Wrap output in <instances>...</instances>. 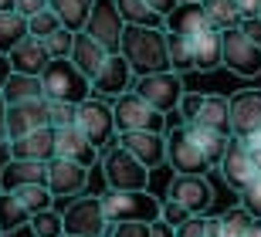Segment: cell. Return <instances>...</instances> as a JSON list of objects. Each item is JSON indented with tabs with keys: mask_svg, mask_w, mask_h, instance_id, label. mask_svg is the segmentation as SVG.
<instances>
[{
	"mask_svg": "<svg viewBox=\"0 0 261 237\" xmlns=\"http://www.w3.org/2000/svg\"><path fill=\"white\" fill-rule=\"evenodd\" d=\"M238 4H241L244 17H258L261 14V0H238Z\"/></svg>",
	"mask_w": 261,
	"mask_h": 237,
	"instance_id": "52",
	"label": "cell"
},
{
	"mask_svg": "<svg viewBox=\"0 0 261 237\" xmlns=\"http://www.w3.org/2000/svg\"><path fill=\"white\" fill-rule=\"evenodd\" d=\"M224 65V31H200L194 38V71H214Z\"/></svg>",
	"mask_w": 261,
	"mask_h": 237,
	"instance_id": "25",
	"label": "cell"
},
{
	"mask_svg": "<svg viewBox=\"0 0 261 237\" xmlns=\"http://www.w3.org/2000/svg\"><path fill=\"white\" fill-rule=\"evenodd\" d=\"M126 28L129 24H126V17L119 14L116 0H95V7H92V14H88V24H85V31L92 34V38H98L112 55H116L119 47H122Z\"/></svg>",
	"mask_w": 261,
	"mask_h": 237,
	"instance_id": "11",
	"label": "cell"
},
{
	"mask_svg": "<svg viewBox=\"0 0 261 237\" xmlns=\"http://www.w3.org/2000/svg\"><path fill=\"white\" fill-rule=\"evenodd\" d=\"M7 58H10V71H24V75H41V71L55 61L51 51H48V44H44L41 38H34V34H28Z\"/></svg>",
	"mask_w": 261,
	"mask_h": 237,
	"instance_id": "23",
	"label": "cell"
},
{
	"mask_svg": "<svg viewBox=\"0 0 261 237\" xmlns=\"http://www.w3.org/2000/svg\"><path fill=\"white\" fill-rule=\"evenodd\" d=\"M244 237H261V220H258V217H254V224H251V227L244 230Z\"/></svg>",
	"mask_w": 261,
	"mask_h": 237,
	"instance_id": "54",
	"label": "cell"
},
{
	"mask_svg": "<svg viewBox=\"0 0 261 237\" xmlns=\"http://www.w3.org/2000/svg\"><path fill=\"white\" fill-rule=\"evenodd\" d=\"M129 85H136V71L126 61L122 51L109 55V61L102 65V71L92 78V92L102 95V98H119L122 92H129Z\"/></svg>",
	"mask_w": 261,
	"mask_h": 237,
	"instance_id": "16",
	"label": "cell"
},
{
	"mask_svg": "<svg viewBox=\"0 0 261 237\" xmlns=\"http://www.w3.org/2000/svg\"><path fill=\"white\" fill-rule=\"evenodd\" d=\"M224 65L241 78L261 75V44H254L241 28L224 31Z\"/></svg>",
	"mask_w": 261,
	"mask_h": 237,
	"instance_id": "10",
	"label": "cell"
},
{
	"mask_svg": "<svg viewBox=\"0 0 261 237\" xmlns=\"http://www.w3.org/2000/svg\"><path fill=\"white\" fill-rule=\"evenodd\" d=\"M0 10H14V0H0Z\"/></svg>",
	"mask_w": 261,
	"mask_h": 237,
	"instance_id": "55",
	"label": "cell"
},
{
	"mask_svg": "<svg viewBox=\"0 0 261 237\" xmlns=\"http://www.w3.org/2000/svg\"><path fill=\"white\" fill-rule=\"evenodd\" d=\"M153 237H176V227L160 217V220H153Z\"/></svg>",
	"mask_w": 261,
	"mask_h": 237,
	"instance_id": "49",
	"label": "cell"
},
{
	"mask_svg": "<svg viewBox=\"0 0 261 237\" xmlns=\"http://www.w3.org/2000/svg\"><path fill=\"white\" fill-rule=\"evenodd\" d=\"M176 237H207V217L203 214H194L190 220H184L176 227Z\"/></svg>",
	"mask_w": 261,
	"mask_h": 237,
	"instance_id": "44",
	"label": "cell"
},
{
	"mask_svg": "<svg viewBox=\"0 0 261 237\" xmlns=\"http://www.w3.org/2000/svg\"><path fill=\"white\" fill-rule=\"evenodd\" d=\"M187 129H190V136L200 142V149L207 152V160L217 166V163H221V156L227 152L231 136H227V133H217V129H207V125H197V122H187Z\"/></svg>",
	"mask_w": 261,
	"mask_h": 237,
	"instance_id": "31",
	"label": "cell"
},
{
	"mask_svg": "<svg viewBox=\"0 0 261 237\" xmlns=\"http://www.w3.org/2000/svg\"><path fill=\"white\" fill-rule=\"evenodd\" d=\"M119 14L126 17V24H146V28H163V17L156 14L146 0H116Z\"/></svg>",
	"mask_w": 261,
	"mask_h": 237,
	"instance_id": "34",
	"label": "cell"
},
{
	"mask_svg": "<svg viewBox=\"0 0 261 237\" xmlns=\"http://www.w3.org/2000/svg\"><path fill=\"white\" fill-rule=\"evenodd\" d=\"M241 31L254 41V44H261V17H244L241 20Z\"/></svg>",
	"mask_w": 261,
	"mask_h": 237,
	"instance_id": "47",
	"label": "cell"
},
{
	"mask_svg": "<svg viewBox=\"0 0 261 237\" xmlns=\"http://www.w3.org/2000/svg\"><path fill=\"white\" fill-rule=\"evenodd\" d=\"M163 28L170 31V34H187V38H197L200 31L211 28L207 10H203V0H180V4L166 14Z\"/></svg>",
	"mask_w": 261,
	"mask_h": 237,
	"instance_id": "21",
	"label": "cell"
},
{
	"mask_svg": "<svg viewBox=\"0 0 261 237\" xmlns=\"http://www.w3.org/2000/svg\"><path fill=\"white\" fill-rule=\"evenodd\" d=\"M0 237H4V230H0Z\"/></svg>",
	"mask_w": 261,
	"mask_h": 237,
	"instance_id": "57",
	"label": "cell"
},
{
	"mask_svg": "<svg viewBox=\"0 0 261 237\" xmlns=\"http://www.w3.org/2000/svg\"><path fill=\"white\" fill-rule=\"evenodd\" d=\"M55 149H58V156L75 160V163H82V166H88V170H92L95 163H102V149H98L78 125H61V129H55Z\"/></svg>",
	"mask_w": 261,
	"mask_h": 237,
	"instance_id": "17",
	"label": "cell"
},
{
	"mask_svg": "<svg viewBox=\"0 0 261 237\" xmlns=\"http://www.w3.org/2000/svg\"><path fill=\"white\" fill-rule=\"evenodd\" d=\"M65 234L109 237V217H106V207H102V197L82 193V197L68 200V207H65Z\"/></svg>",
	"mask_w": 261,
	"mask_h": 237,
	"instance_id": "8",
	"label": "cell"
},
{
	"mask_svg": "<svg viewBox=\"0 0 261 237\" xmlns=\"http://www.w3.org/2000/svg\"><path fill=\"white\" fill-rule=\"evenodd\" d=\"M194 122L234 136L231 133V98H227V95H203V102H200V109H197Z\"/></svg>",
	"mask_w": 261,
	"mask_h": 237,
	"instance_id": "26",
	"label": "cell"
},
{
	"mask_svg": "<svg viewBox=\"0 0 261 237\" xmlns=\"http://www.w3.org/2000/svg\"><path fill=\"white\" fill-rule=\"evenodd\" d=\"M0 146H7V98L0 88Z\"/></svg>",
	"mask_w": 261,
	"mask_h": 237,
	"instance_id": "48",
	"label": "cell"
},
{
	"mask_svg": "<svg viewBox=\"0 0 261 237\" xmlns=\"http://www.w3.org/2000/svg\"><path fill=\"white\" fill-rule=\"evenodd\" d=\"M65 28V24H61V17H58V10H51V7H44L41 10V14H34V17H31V34H34V38H51V34H55V31H61Z\"/></svg>",
	"mask_w": 261,
	"mask_h": 237,
	"instance_id": "38",
	"label": "cell"
},
{
	"mask_svg": "<svg viewBox=\"0 0 261 237\" xmlns=\"http://www.w3.org/2000/svg\"><path fill=\"white\" fill-rule=\"evenodd\" d=\"M31 34V20L20 10H0V55H10Z\"/></svg>",
	"mask_w": 261,
	"mask_h": 237,
	"instance_id": "28",
	"label": "cell"
},
{
	"mask_svg": "<svg viewBox=\"0 0 261 237\" xmlns=\"http://www.w3.org/2000/svg\"><path fill=\"white\" fill-rule=\"evenodd\" d=\"M102 173H106V183L112 190H146L153 170L143 160H136L133 152L116 139L112 146L102 149Z\"/></svg>",
	"mask_w": 261,
	"mask_h": 237,
	"instance_id": "4",
	"label": "cell"
},
{
	"mask_svg": "<svg viewBox=\"0 0 261 237\" xmlns=\"http://www.w3.org/2000/svg\"><path fill=\"white\" fill-rule=\"evenodd\" d=\"M48 4H51V10H58L61 24L71 31H85L88 14L95 7V0H48Z\"/></svg>",
	"mask_w": 261,
	"mask_h": 237,
	"instance_id": "30",
	"label": "cell"
},
{
	"mask_svg": "<svg viewBox=\"0 0 261 237\" xmlns=\"http://www.w3.org/2000/svg\"><path fill=\"white\" fill-rule=\"evenodd\" d=\"M109 51L106 44L98 38H92L88 31H75V47H71V61H75L82 71H85L88 78H95L98 71H102V65L109 61Z\"/></svg>",
	"mask_w": 261,
	"mask_h": 237,
	"instance_id": "24",
	"label": "cell"
},
{
	"mask_svg": "<svg viewBox=\"0 0 261 237\" xmlns=\"http://www.w3.org/2000/svg\"><path fill=\"white\" fill-rule=\"evenodd\" d=\"M133 88L143 95L153 109H160L163 115L180 112V102H184V95H187L184 92V75L173 71V68H166V71H153V75H139Z\"/></svg>",
	"mask_w": 261,
	"mask_h": 237,
	"instance_id": "7",
	"label": "cell"
},
{
	"mask_svg": "<svg viewBox=\"0 0 261 237\" xmlns=\"http://www.w3.org/2000/svg\"><path fill=\"white\" fill-rule=\"evenodd\" d=\"M41 82H44V95L48 98H61V102H85L92 92V78L82 71V68L71 61V58H55L44 71H41Z\"/></svg>",
	"mask_w": 261,
	"mask_h": 237,
	"instance_id": "3",
	"label": "cell"
},
{
	"mask_svg": "<svg viewBox=\"0 0 261 237\" xmlns=\"http://www.w3.org/2000/svg\"><path fill=\"white\" fill-rule=\"evenodd\" d=\"M20 224H31V210L17 193H4L0 190V230H14Z\"/></svg>",
	"mask_w": 261,
	"mask_h": 237,
	"instance_id": "32",
	"label": "cell"
},
{
	"mask_svg": "<svg viewBox=\"0 0 261 237\" xmlns=\"http://www.w3.org/2000/svg\"><path fill=\"white\" fill-rule=\"evenodd\" d=\"M102 207H106L109 224H122V220H160L163 217V200H156L149 190H112L102 193Z\"/></svg>",
	"mask_w": 261,
	"mask_h": 237,
	"instance_id": "2",
	"label": "cell"
},
{
	"mask_svg": "<svg viewBox=\"0 0 261 237\" xmlns=\"http://www.w3.org/2000/svg\"><path fill=\"white\" fill-rule=\"evenodd\" d=\"M126 61L133 65L136 78L166 71L170 68V47H166V28H146V24H129L119 47Z\"/></svg>",
	"mask_w": 261,
	"mask_h": 237,
	"instance_id": "1",
	"label": "cell"
},
{
	"mask_svg": "<svg viewBox=\"0 0 261 237\" xmlns=\"http://www.w3.org/2000/svg\"><path fill=\"white\" fill-rule=\"evenodd\" d=\"M31 227L38 230V237H65V214H58L55 207L38 210L31 217Z\"/></svg>",
	"mask_w": 261,
	"mask_h": 237,
	"instance_id": "36",
	"label": "cell"
},
{
	"mask_svg": "<svg viewBox=\"0 0 261 237\" xmlns=\"http://www.w3.org/2000/svg\"><path fill=\"white\" fill-rule=\"evenodd\" d=\"M217 170H221V180L227 183L231 190H238V193H241V190L248 187L254 176H258V166H254L251 149H248V146H244L238 136H231V142H227V152L221 156Z\"/></svg>",
	"mask_w": 261,
	"mask_h": 237,
	"instance_id": "12",
	"label": "cell"
},
{
	"mask_svg": "<svg viewBox=\"0 0 261 237\" xmlns=\"http://www.w3.org/2000/svg\"><path fill=\"white\" fill-rule=\"evenodd\" d=\"M51 105V125L61 129V125H75L78 122V105L75 102H61V98H48Z\"/></svg>",
	"mask_w": 261,
	"mask_h": 237,
	"instance_id": "39",
	"label": "cell"
},
{
	"mask_svg": "<svg viewBox=\"0 0 261 237\" xmlns=\"http://www.w3.org/2000/svg\"><path fill=\"white\" fill-rule=\"evenodd\" d=\"M48 187L58 200H75L88 190V166L65 156H55L48 163Z\"/></svg>",
	"mask_w": 261,
	"mask_h": 237,
	"instance_id": "13",
	"label": "cell"
},
{
	"mask_svg": "<svg viewBox=\"0 0 261 237\" xmlns=\"http://www.w3.org/2000/svg\"><path fill=\"white\" fill-rule=\"evenodd\" d=\"M44 7H51L48 0H14V10H20V14H24V17H34V14H41V10Z\"/></svg>",
	"mask_w": 261,
	"mask_h": 237,
	"instance_id": "46",
	"label": "cell"
},
{
	"mask_svg": "<svg viewBox=\"0 0 261 237\" xmlns=\"http://www.w3.org/2000/svg\"><path fill=\"white\" fill-rule=\"evenodd\" d=\"M78 129L95 142L98 149H106L119 139V125H116V112H112V102L102 98V95H88L85 102H78Z\"/></svg>",
	"mask_w": 261,
	"mask_h": 237,
	"instance_id": "6",
	"label": "cell"
},
{
	"mask_svg": "<svg viewBox=\"0 0 261 237\" xmlns=\"http://www.w3.org/2000/svg\"><path fill=\"white\" fill-rule=\"evenodd\" d=\"M258 17H261V14H258Z\"/></svg>",
	"mask_w": 261,
	"mask_h": 237,
	"instance_id": "58",
	"label": "cell"
},
{
	"mask_svg": "<svg viewBox=\"0 0 261 237\" xmlns=\"http://www.w3.org/2000/svg\"><path fill=\"white\" fill-rule=\"evenodd\" d=\"M112 112H116L119 133H139V129L163 133V122H166V115L160 112V109H153L136 88H129V92H122L119 98H112Z\"/></svg>",
	"mask_w": 261,
	"mask_h": 237,
	"instance_id": "9",
	"label": "cell"
},
{
	"mask_svg": "<svg viewBox=\"0 0 261 237\" xmlns=\"http://www.w3.org/2000/svg\"><path fill=\"white\" fill-rule=\"evenodd\" d=\"M254 224V217H251V210L248 207H234V210H227V214H221V230H224V237H244V230Z\"/></svg>",
	"mask_w": 261,
	"mask_h": 237,
	"instance_id": "37",
	"label": "cell"
},
{
	"mask_svg": "<svg viewBox=\"0 0 261 237\" xmlns=\"http://www.w3.org/2000/svg\"><path fill=\"white\" fill-rule=\"evenodd\" d=\"M190 217H194V214H190L180 200H170V197L163 200V220H170L173 227H180V224H184V220H190Z\"/></svg>",
	"mask_w": 261,
	"mask_h": 237,
	"instance_id": "43",
	"label": "cell"
},
{
	"mask_svg": "<svg viewBox=\"0 0 261 237\" xmlns=\"http://www.w3.org/2000/svg\"><path fill=\"white\" fill-rule=\"evenodd\" d=\"M166 197L180 200L190 214H203V210L214 203V187L207 183V176H197V173H176L170 187H166Z\"/></svg>",
	"mask_w": 261,
	"mask_h": 237,
	"instance_id": "15",
	"label": "cell"
},
{
	"mask_svg": "<svg viewBox=\"0 0 261 237\" xmlns=\"http://www.w3.org/2000/svg\"><path fill=\"white\" fill-rule=\"evenodd\" d=\"M166 163L173 166V173H197V176H207L214 163L207 160V152L200 149V142L190 136L187 122L170 125L166 133Z\"/></svg>",
	"mask_w": 261,
	"mask_h": 237,
	"instance_id": "5",
	"label": "cell"
},
{
	"mask_svg": "<svg viewBox=\"0 0 261 237\" xmlns=\"http://www.w3.org/2000/svg\"><path fill=\"white\" fill-rule=\"evenodd\" d=\"M241 207H248V210H251V217L261 220V173L241 190Z\"/></svg>",
	"mask_w": 261,
	"mask_h": 237,
	"instance_id": "42",
	"label": "cell"
},
{
	"mask_svg": "<svg viewBox=\"0 0 261 237\" xmlns=\"http://www.w3.org/2000/svg\"><path fill=\"white\" fill-rule=\"evenodd\" d=\"M31 183H48V163L14 160V156H10V160L0 166V190H4V193H14V190L31 187Z\"/></svg>",
	"mask_w": 261,
	"mask_h": 237,
	"instance_id": "22",
	"label": "cell"
},
{
	"mask_svg": "<svg viewBox=\"0 0 261 237\" xmlns=\"http://www.w3.org/2000/svg\"><path fill=\"white\" fill-rule=\"evenodd\" d=\"M7 149H10L14 160L51 163L58 156V149H55V125H44V129H34V133H24V136H17V139H10Z\"/></svg>",
	"mask_w": 261,
	"mask_h": 237,
	"instance_id": "19",
	"label": "cell"
},
{
	"mask_svg": "<svg viewBox=\"0 0 261 237\" xmlns=\"http://www.w3.org/2000/svg\"><path fill=\"white\" fill-rule=\"evenodd\" d=\"M65 237H75V234H65Z\"/></svg>",
	"mask_w": 261,
	"mask_h": 237,
	"instance_id": "56",
	"label": "cell"
},
{
	"mask_svg": "<svg viewBox=\"0 0 261 237\" xmlns=\"http://www.w3.org/2000/svg\"><path fill=\"white\" fill-rule=\"evenodd\" d=\"M4 237H38V230L31 227V224H20L14 230H4Z\"/></svg>",
	"mask_w": 261,
	"mask_h": 237,
	"instance_id": "51",
	"label": "cell"
},
{
	"mask_svg": "<svg viewBox=\"0 0 261 237\" xmlns=\"http://www.w3.org/2000/svg\"><path fill=\"white\" fill-rule=\"evenodd\" d=\"M166 47H170V68L173 71H194V38L187 34H170L166 31Z\"/></svg>",
	"mask_w": 261,
	"mask_h": 237,
	"instance_id": "33",
	"label": "cell"
},
{
	"mask_svg": "<svg viewBox=\"0 0 261 237\" xmlns=\"http://www.w3.org/2000/svg\"><path fill=\"white\" fill-rule=\"evenodd\" d=\"M207 237H224V230H221V217H207Z\"/></svg>",
	"mask_w": 261,
	"mask_h": 237,
	"instance_id": "53",
	"label": "cell"
},
{
	"mask_svg": "<svg viewBox=\"0 0 261 237\" xmlns=\"http://www.w3.org/2000/svg\"><path fill=\"white\" fill-rule=\"evenodd\" d=\"M109 237H153L149 220H122V224H109Z\"/></svg>",
	"mask_w": 261,
	"mask_h": 237,
	"instance_id": "41",
	"label": "cell"
},
{
	"mask_svg": "<svg viewBox=\"0 0 261 237\" xmlns=\"http://www.w3.org/2000/svg\"><path fill=\"white\" fill-rule=\"evenodd\" d=\"M4 98L10 102H28V98H44V82L41 75H24V71H10L4 82Z\"/></svg>",
	"mask_w": 261,
	"mask_h": 237,
	"instance_id": "27",
	"label": "cell"
},
{
	"mask_svg": "<svg viewBox=\"0 0 261 237\" xmlns=\"http://www.w3.org/2000/svg\"><path fill=\"white\" fill-rule=\"evenodd\" d=\"M44 125H51L48 95L44 98H28V102H10L7 105V142L24 136V133L44 129Z\"/></svg>",
	"mask_w": 261,
	"mask_h": 237,
	"instance_id": "14",
	"label": "cell"
},
{
	"mask_svg": "<svg viewBox=\"0 0 261 237\" xmlns=\"http://www.w3.org/2000/svg\"><path fill=\"white\" fill-rule=\"evenodd\" d=\"M146 4H149V7H153L156 14H160V17L166 20V14H170V10H173L176 4H180V0H146Z\"/></svg>",
	"mask_w": 261,
	"mask_h": 237,
	"instance_id": "50",
	"label": "cell"
},
{
	"mask_svg": "<svg viewBox=\"0 0 261 237\" xmlns=\"http://www.w3.org/2000/svg\"><path fill=\"white\" fill-rule=\"evenodd\" d=\"M261 129V88H241L231 95V133L248 136Z\"/></svg>",
	"mask_w": 261,
	"mask_h": 237,
	"instance_id": "18",
	"label": "cell"
},
{
	"mask_svg": "<svg viewBox=\"0 0 261 237\" xmlns=\"http://www.w3.org/2000/svg\"><path fill=\"white\" fill-rule=\"evenodd\" d=\"M44 44H48L51 58H71V47H75V31H71V28H61V31H55L51 38H44Z\"/></svg>",
	"mask_w": 261,
	"mask_h": 237,
	"instance_id": "40",
	"label": "cell"
},
{
	"mask_svg": "<svg viewBox=\"0 0 261 237\" xmlns=\"http://www.w3.org/2000/svg\"><path fill=\"white\" fill-rule=\"evenodd\" d=\"M119 142L133 152L136 160H143L149 170L166 163V136L156 129H139V133H119Z\"/></svg>",
	"mask_w": 261,
	"mask_h": 237,
	"instance_id": "20",
	"label": "cell"
},
{
	"mask_svg": "<svg viewBox=\"0 0 261 237\" xmlns=\"http://www.w3.org/2000/svg\"><path fill=\"white\" fill-rule=\"evenodd\" d=\"M20 200H24V207L31 210V217L38 214V210H48V207H55V193H51V187L48 183H31V187H20V190H14Z\"/></svg>",
	"mask_w": 261,
	"mask_h": 237,
	"instance_id": "35",
	"label": "cell"
},
{
	"mask_svg": "<svg viewBox=\"0 0 261 237\" xmlns=\"http://www.w3.org/2000/svg\"><path fill=\"white\" fill-rule=\"evenodd\" d=\"M200 102H203V92H187L184 102H180V119H184V122H194V115H197V109H200Z\"/></svg>",
	"mask_w": 261,
	"mask_h": 237,
	"instance_id": "45",
	"label": "cell"
},
{
	"mask_svg": "<svg viewBox=\"0 0 261 237\" xmlns=\"http://www.w3.org/2000/svg\"><path fill=\"white\" fill-rule=\"evenodd\" d=\"M203 10H207V20H211L214 31L241 28V20H244V10L238 0H203Z\"/></svg>",
	"mask_w": 261,
	"mask_h": 237,
	"instance_id": "29",
	"label": "cell"
}]
</instances>
